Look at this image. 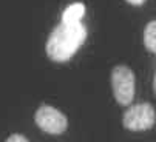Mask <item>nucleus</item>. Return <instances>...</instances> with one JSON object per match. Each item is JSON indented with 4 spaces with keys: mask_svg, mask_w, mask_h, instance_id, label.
Returning a JSON list of instances; mask_svg holds the SVG:
<instances>
[{
    "mask_svg": "<svg viewBox=\"0 0 156 142\" xmlns=\"http://www.w3.org/2000/svg\"><path fill=\"white\" fill-rule=\"evenodd\" d=\"M85 39H87V28L83 27L80 20L73 23L60 22L51 31L47 40L45 45L47 54L54 62L59 63L68 62L79 51Z\"/></svg>",
    "mask_w": 156,
    "mask_h": 142,
    "instance_id": "obj_1",
    "label": "nucleus"
},
{
    "mask_svg": "<svg viewBox=\"0 0 156 142\" xmlns=\"http://www.w3.org/2000/svg\"><path fill=\"white\" fill-rule=\"evenodd\" d=\"M111 88L118 104L130 105L135 99V73L127 65H118L111 71Z\"/></svg>",
    "mask_w": 156,
    "mask_h": 142,
    "instance_id": "obj_2",
    "label": "nucleus"
},
{
    "mask_svg": "<svg viewBox=\"0 0 156 142\" xmlns=\"http://www.w3.org/2000/svg\"><path fill=\"white\" fill-rule=\"evenodd\" d=\"M156 122V114L151 104H136L128 107L122 114V125L130 131L150 130Z\"/></svg>",
    "mask_w": 156,
    "mask_h": 142,
    "instance_id": "obj_3",
    "label": "nucleus"
},
{
    "mask_svg": "<svg viewBox=\"0 0 156 142\" xmlns=\"http://www.w3.org/2000/svg\"><path fill=\"white\" fill-rule=\"evenodd\" d=\"M34 122L42 131L50 134H62L68 127L66 116L57 108L47 104H43L37 108L34 114Z\"/></svg>",
    "mask_w": 156,
    "mask_h": 142,
    "instance_id": "obj_4",
    "label": "nucleus"
},
{
    "mask_svg": "<svg viewBox=\"0 0 156 142\" xmlns=\"http://www.w3.org/2000/svg\"><path fill=\"white\" fill-rule=\"evenodd\" d=\"M85 16V5L83 3H71L62 14V22L65 23H73L79 22Z\"/></svg>",
    "mask_w": 156,
    "mask_h": 142,
    "instance_id": "obj_5",
    "label": "nucleus"
},
{
    "mask_svg": "<svg viewBox=\"0 0 156 142\" xmlns=\"http://www.w3.org/2000/svg\"><path fill=\"white\" fill-rule=\"evenodd\" d=\"M144 45L150 53H156V22L151 20L144 30Z\"/></svg>",
    "mask_w": 156,
    "mask_h": 142,
    "instance_id": "obj_6",
    "label": "nucleus"
},
{
    "mask_svg": "<svg viewBox=\"0 0 156 142\" xmlns=\"http://www.w3.org/2000/svg\"><path fill=\"white\" fill-rule=\"evenodd\" d=\"M6 140H8V142H27L28 139H27L25 136H20V134H12V136H9Z\"/></svg>",
    "mask_w": 156,
    "mask_h": 142,
    "instance_id": "obj_7",
    "label": "nucleus"
},
{
    "mask_svg": "<svg viewBox=\"0 0 156 142\" xmlns=\"http://www.w3.org/2000/svg\"><path fill=\"white\" fill-rule=\"evenodd\" d=\"M125 2H128L133 6H141V5H144L147 2V0H125Z\"/></svg>",
    "mask_w": 156,
    "mask_h": 142,
    "instance_id": "obj_8",
    "label": "nucleus"
}]
</instances>
